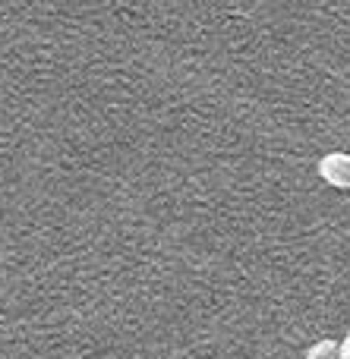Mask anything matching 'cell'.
Returning a JSON list of instances; mask_svg holds the SVG:
<instances>
[{"label":"cell","instance_id":"3","mask_svg":"<svg viewBox=\"0 0 350 359\" xmlns=\"http://www.w3.org/2000/svg\"><path fill=\"white\" fill-rule=\"evenodd\" d=\"M338 359H350V328H347L344 341H341V344H338Z\"/></svg>","mask_w":350,"mask_h":359},{"label":"cell","instance_id":"2","mask_svg":"<svg viewBox=\"0 0 350 359\" xmlns=\"http://www.w3.org/2000/svg\"><path fill=\"white\" fill-rule=\"evenodd\" d=\"M303 359H338V341H319L303 353Z\"/></svg>","mask_w":350,"mask_h":359},{"label":"cell","instance_id":"1","mask_svg":"<svg viewBox=\"0 0 350 359\" xmlns=\"http://www.w3.org/2000/svg\"><path fill=\"white\" fill-rule=\"evenodd\" d=\"M319 177L335 189H350V155L347 151H328L319 161Z\"/></svg>","mask_w":350,"mask_h":359}]
</instances>
